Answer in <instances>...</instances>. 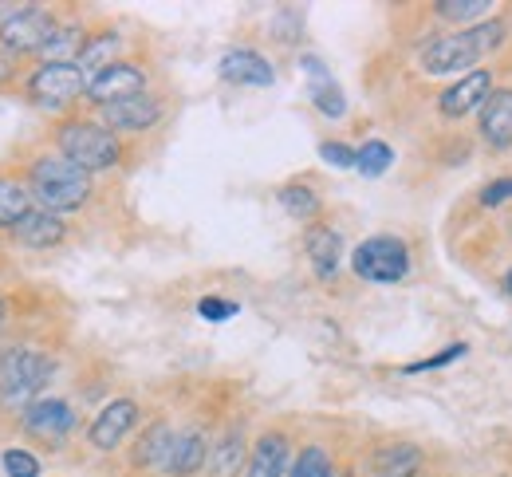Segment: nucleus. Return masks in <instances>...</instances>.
<instances>
[{"label": "nucleus", "mask_w": 512, "mask_h": 477, "mask_svg": "<svg viewBox=\"0 0 512 477\" xmlns=\"http://www.w3.org/2000/svg\"><path fill=\"white\" fill-rule=\"evenodd\" d=\"M505 36V24L493 20V24H481V28H465V32H453V36H438L426 52H422V68L430 75H453V71H465L501 44Z\"/></svg>", "instance_id": "nucleus-1"}, {"label": "nucleus", "mask_w": 512, "mask_h": 477, "mask_svg": "<svg viewBox=\"0 0 512 477\" xmlns=\"http://www.w3.org/2000/svg\"><path fill=\"white\" fill-rule=\"evenodd\" d=\"M32 198L48 213H67L91 198V174L67 158H40L32 166Z\"/></svg>", "instance_id": "nucleus-2"}, {"label": "nucleus", "mask_w": 512, "mask_h": 477, "mask_svg": "<svg viewBox=\"0 0 512 477\" xmlns=\"http://www.w3.org/2000/svg\"><path fill=\"white\" fill-rule=\"evenodd\" d=\"M56 363L44 351L32 347H8L0 351V399L8 407H24L28 399L40 395V387L52 379Z\"/></svg>", "instance_id": "nucleus-3"}, {"label": "nucleus", "mask_w": 512, "mask_h": 477, "mask_svg": "<svg viewBox=\"0 0 512 477\" xmlns=\"http://www.w3.org/2000/svg\"><path fill=\"white\" fill-rule=\"evenodd\" d=\"M60 150H64L67 162H75L79 170H111L123 154L119 138L111 135L107 127H95V123H67L60 131Z\"/></svg>", "instance_id": "nucleus-4"}, {"label": "nucleus", "mask_w": 512, "mask_h": 477, "mask_svg": "<svg viewBox=\"0 0 512 477\" xmlns=\"http://www.w3.org/2000/svg\"><path fill=\"white\" fill-rule=\"evenodd\" d=\"M351 269L371 284H394L410 273V249L398 237H371L351 253Z\"/></svg>", "instance_id": "nucleus-5"}, {"label": "nucleus", "mask_w": 512, "mask_h": 477, "mask_svg": "<svg viewBox=\"0 0 512 477\" xmlns=\"http://www.w3.org/2000/svg\"><path fill=\"white\" fill-rule=\"evenodd\" d=\"M56 32L60 28H56L52 12H44L40 4H20L4 16L0 44H4V52H44Z\"/></svg>", "instance_id": "nucleus-6"}, {"label": "nucleus", "mask_w": 512, "mask_h": 477, "mask_svg": "<svg viewBox=\"0 0 512 477\" xmlns=\"http://www.w3.org/2000/svg\"><path fill=\"white\" fill-rule=\"evenodd\" d=\"M28 91H32V99H36L40 107L60 111V107L75 103V99L87 91V79H83V68H79V64H48V60H44V68L32 71Z\"/></svg>", "instance_id": "nucleus-7"}, {"label": "nucleus", "mask_w": 512, "mask_h": 477, "mask_svg": "<svg viewBox=\"0 0 512 477\" xmlns=\"http://www.w3.org/2000/svg\"><path fill=\"white\" fill-rule=\"evenodd\" d=\"M142 87H146V71L134 68V64H111L107 71H99V75L87 79V95L99 107L130 99V95H142Z\"/></svg>", "instance_id": "nucleus-8"}, {"label": "nucleus", "mask_w": 512, "mask_h": 477, "mask_svg": "<svg viewBox=\"0 0 512 477\" xmlns=\"http://www.w3.org/2000/svg\"><path fill=\"white\" fill-rule=\"evenodd\" d=\"M24 430H28L32 438L60 442L64 434L75 430V410L67 407L64 399H36L32 407L24 410Z\"/></svg>", "instance_id": "nucleus-9"}, {"label": "nucleus", "mask_w": 512, "mask_h": 477, "mask_svg": "<svg viewBox=\"0 0 512 477\" xmlns=\"http://www.w3.org/2000/svg\"><path fill=\"white\" fill-rule=\"evenodd\" d=\"M489 95H493V75L489 71H469L442 95V115L446 119H465L469 111L485 107Z\"/></svg>", "instance_id": "nucleus-10"}, {"label": "nucleus", "mask_w": 512, "mask_h": 477, "mask_svg": "<svg viewBox=\"0 0 512 477\" xmlns=\"http://www.w3.org/2000/svg\"><path fill=\"white\" fill-rule=\"evenodd\" d=\"M134 422H138V407H134L130 399L107 403V407L99 410V418L91 422V430H87V434H91V446H99V450H115L130 430H134Z\"/></svg>", "instance_id": "nucleus-11"}, {"label": "nucleus", "mask_w": 512, "mask_h": 477, "mask_svg": "<svg viewBox=\"0 0 512 477\" xmlns=\"http://www.w3.org/2000/svg\"><path fill=\"white\" fill-rule=\"evenodd\" d=\"M158 115H162V107L150 95H130V99H119V103L103 107L107 131H146V127L158 123Z\"/></svg>", "instance_id": "nucleus-12"}, {"label": "nucleus", "mask_w": 512, "mask_h": 477, "mask_svg": "<svg viewBox=\"0 0 512 477\" xmlns=\"http://www.w3.org/2000/svg\"><path fill=\"white\" fill-rule=\"evenodd\" d=\"M481 138L493 150H509L512 146V91L509 87H493V95L481 107Z\"/></svg>", "instance_id": "nucleus-13"}, {"label": "nucleus", "mask_w": 512, "mask_h": 477, "mask_svg": "<svg viewBox=\"0 0 512 477\" xmlns=\"http://www.w3.org/2000/svg\"><path fill=\"white\" fill-rule=\"evenodd\" d=\"M221 79H229V83H241V87H272V79H276V71L272 64L264 60V56H256L249 48H233V52H225L221 56Z\"/></svg>", "instance_id": "nucleus-14"}, {"label": "nucleus", "mask_w": 512, "mask_h": 477, "mask_svg": "<svg viewBox=\"0 0 512 477\" xmlns=\"http://www.w3.org/2000/svg\"><path fill=\"white\" fill-rule=\"evenodd\" d=\"M12 233H16V241L28 245V249H52V245L64 241L67 225L56 213H48V209H32V213H24V217L12 225Z\"/></svg>", "instance_id": "nucleus-15"}, {"label": "nucleus", "mask_w": 512, "mask_h": 477, "mask_svg": "<svg viewBox=\"0 0 512 477\" xmlns=\"http://www.w3.org/2000/svg\"><path fill=\"white\" fill-rule=\"evenodd\" d=\"M300 64H304V71H308V91H312L316 111L327 115V119H339V115L347 111V99H343L339 83L331 79V71L323 68V60H316V56H304Z\"/></svg>", "instance_id": "nucleus-16"}, {"label": "nucleus", "mask_w": 512, "mask_h": 477, "mask_svg": "<svg viewBox=\"0 0 512 477\" xmlns=\"http://www.w3.org/2000/svg\"><path fill=\"white\" fill-rule=\"evenodd\" d=\"M304 249H308V261H312V269L316 276H335L339 269V253H343V245H339V233L335 229H327V225H312L308 233H304Z\"/></svg>", "instance_id": "nucleus-17"}, {"label": "nucleus", "mask_w": 512, "mask_h": 477, "mask_svg": "<svg viewBox=\"0 0 512 477\" xmlns=\"http://www.w3.org/2000/svg\"><path fill=\"white\" fill-rule=\"evenodd\" d=\"M418 466H422V454H418V446H410V442L383 446V450H375V458H371V474L375 477H414Z\"/></svg>", "instance_id": "nucleus-18"}, {"label": "nucleus", "mask_w": 512, "mask_h": 477, "mask_svg": "<svg viewBox=\"0 0 512 477\" xmlns=\"http://www.w3.org/2000/svg\"><path fill=\"white\" fill-rule=\"evenodd\" d=\"M205 458H209L205 434H201V430H186V434H178V442H174V454H170V466H166V474L193 477L197 470H201V466H205Z\"/></svg>", "instance_id": "nucleus-19"}, {"label": "nucleus", "mask_w": 512, "mask_h": 477, "mask_svg": "<svg viewBox=\"0 0 512 477\" xmlns=\"http://www.w3.org/2000/svg\"><path fill=\"white\" fill-rule=\"evenodd\" d=\"M288 466V438L284 434H264L253 446L249 474L245 477H280Z\"/></svg>", "instance_id": "nucleus-20"}, {"label": "nucleus", "mask_w": 512, "mask_h": 477, "mask_svg": "<svg viewBox=\"0 0 512 477\" xmlns=\"http://www.w3.org/2000/svg\"><path fill=\"white\" fill-rule=\"evenodd\" d=\"M174 442H178V434L166 426V422H154L146 434H142V442H138V450H134V462L138 466H170V454H174Z\"/></svg>", "instance_id": "nucleus-21"}, {"label": "nucleus", "mask_w": 512, "mask_h": 477, "mask_svg": "<svg viewBox=\"0 0 512 477\" xmlns=\"http://www.w3.org/2000/svg\"><path fill=\"white\" fill-rule=\"evenodd\" d=\"M241 462H245V434L241 430H229L217 442V450L209 454V470H213V477H237Z\"/></svg>", "instance_id": "nucleus-22"}, {"label": "nucleus", "mask_w": 512, "mask_h": 477, "mask_svg": "<svg viewBox=\"0 0 512 477\" xmlns=\"http://www.w3.org/2000/svg\"><path fill=\"white\" fill-rule=\"evenodd\" d=\"M115 52H119V36H99V40H87L83 44V56H79V68L99 75L115 64Z\"/></svg>", "instance_id": "nucleus-23"}, {"label": "nucleus", "mask_w": 512, "mask_h": 477, "mask_svg": "<svg viewBox=\"0 0 512 477\" xmlns=\"http://www.w3.org/2000/svg\"><path fill=\"white\" fill-rule=\"evenodd\" d=\"M24 213H32V198L16 182H0V225H16Z\"/></svg>", "instance_id": "nucleus-24"}, {"label": "nucleus", "mask_w": 512, "mask_h": 477, "mask_svg": "<svg viewBox=\"0 0 512 477\" xmlns=\"http://www.w3.org/2000/svg\"><path fill=\"white\" fill-rule=\"evenodd\" d=\"M280 205H284V209H288L296 221H312V217L320 213V198H316L308 186H300V182L280 190Z\"/></svg>", "instance_id": "nucleus-25"}, {"label": "nucleus", "mask_w": 512, "mask_h": 477, "mask_svg": "<svg viewBox=\"0 0 512 477\" xmlns=\"http://www.w3.org/2000/svg\"><path fill=\"white\" fill-rule=\"evenodd\" d=\"M390 162H394V150L379 142V138H371L367 146H359V162H355V170L359 174H367V178H379L390 170Z\"/></svg>", "instance_id": "nucleus-26"}, {"label": "nucleus", "mask_w": 512, "mask_h": 477, "mask_svg": "<svg viewBox=\"0 0 512 477\" xmlns=\"http://www.w3.org/2000/svg\"><path fill=\"white\" fill-rule=\"evenodd\" d=\"M434 8H438V16L465 24V20H481L493 8V0H438Z\"/></svg>", "instance_id": "nucleus-27"}, {"label": "nucleus", "mask_w": 512, "mask_h": 477, "mask_svg": "<svg viewBox=\"0 0 512 477\" xmlns=\"http://www.w3.org/2000/svg\"><path fill=\"white\" fill-rule=\"evenodd\" d=\"M292 477H335V474H331V458H327V450H320V446H308V450L296 458Z\"/></svg>", "instance_id": "nucleus-28"}, {"label": "nucleus", "mask_w": 512, "mask_h": 477, "mask_svg": "<svg viewBox=\"0 0 512 477\" xmlns=\"http://www.w3.org/2000/svg\"><path fill=\"white\" fill-rule=\"evenodd\" d=\"M4 474L8 477H40V462L28 450H4Z\"/></svg>", "instance_id": "nucleus-29"}, {"label": "nucleus", "mask_w": 512, "mask_h": 477, "mask_svg": "<svg viewBox=\"0 0 512 477\" xmlns=\"http://www.w3.org/2000/svg\"><path fill=\"white\" fill-rule=\"evenodd\" d=\"M320 158L327 162V166H335V170H355L359 150H351V146H343V142H323Z\"/></svg>", "instance_id": "nucleus-30"}, {"label": "nucleus", "mask_w": 512, "mask_h": 477, "mask_svg": "<svg viewBox=\"0 0 512 477\" xmlns=\"http://www.w3.org/2000/svg\"><path fill=\"white\" fill-rule=\"evenodd\" d=\"M197 312L209 320V324H221V320H229V316H237V304H229V300H217V296H209V300H201L197 304Z\"/></svg>", "instance_id": "nucleus-31"}, {"label": "nucleus", "mask_w": 512, "mask_h": 477, "mask_svg": "<svg viewBox=\"0 0 512 477\" xmlns=\"http://www.w3.org/2000/svg\"><path fill=\"white\" fill-rule=\"evenodd\" d=\"M465 351H469L465 343H453V347H446V351H438V355L422 359V363H410V371H430V367H446V363H453V359H461Z\"/></svg>", "instance_id": "nucleus-32"}, {"label": "nucleus", "mask_w": 512, "mask_h": 477, "mask_svg": "<svg viewBox=\"0 0 512 477\" xmlns=\"http://www.w3.org/2000/svg\"><path fill=\"white\" fill-rule=\"evenodd\" d=\"M509 198H512V178H501V182L485 186V194H481V205H505Z\"/></svg>", "instance_id": "nucleus-33"}, {"label": "nucleus", "mask_w": 512, "mask_h": 477, "mask_svg": "<svg viewBox=\"0 0 512 477\" xmlns=\"http://www.w3.org/2000/svg\"><path fill=\"white\" fill-rule=\"evenodd\" d=\"M505 292H509V296H512V269H509V273H505Z\"/></svg>", "instance_id": "nucleus-34"}, {"label": "nucleus", "mask_w": 512, "mask_h": 477, "mask_svg": "<svg viewBox=\"0 0 512 477\" xmlns=\"http://www.w3.org/2000/svg\"><path fill=\"white\" fill-rule=\"evenodd\" d=\"M0 324H4V304H0Z\"/></svg>", "instance_id": "nucleus-35"}, {"label": "nucleus", "mask_w": 512, "mask_h": 477, "mask_svg": "<svg viewBox=\"0 0 512 477\" xmlns=\"http://www.w3.org/2000/svg\"><path fill=\"white\" fill-rule=\"evenodd\" d=\"M0 8H4V4H0Z\"/></svg>", "instance_id": "nucleus-36"}]
</instances>
